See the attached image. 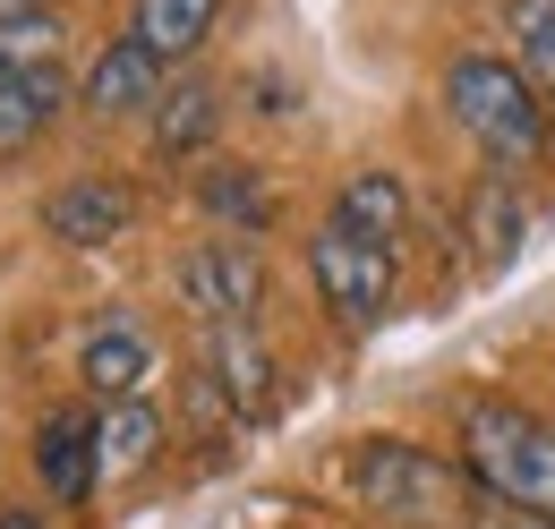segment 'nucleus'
Here are the masks:
<instances>
[{
	"label": "nucleus",
	"mask_w": 555,
	"mask_h": 529,
	"mask_svg": "<svg viewBox=\"0 0 555 529\" xmlns=\"http://www.w3.org/2000/svg\"><path fill=\"white\" fill-rule=\"evenodd\" d=\"M453 462L479 504L555 521V418H539L513 393H470L453 418Z\"/></svg>",
	"instance_id": "obj_1"
},
{
	"label": "nucleus",
	"mask_w": 555,
	"mask_h": 529,
	"mask_svg": "<svg viewBox=\"0 0 555 529\" xmlns=\"http://www.w3.org/2000/svg\"><path fill=\"white\" fill-rule=\"evenodd\" d=\"M436 94H444V120L487 154V171H513V180H521V171L555 145L547 94L513 68V52H487V43L453 52L444 77H436Z\"/></svg>",
	"instance_id": "obj_2"
},
{
	"label": "nucleus",
	"mask_w": 555,
	"mask_h": 529,
	"mask_svg": "<svg viewBox=\"0 0 555 529\" xmlns=\"http://www.w3.org/2000/svg\"><path fill=\"white\" fill-rule=\"evenodd\" d=\"M343 495L385 529H444L462 513L470 478L462 462H444L436 444H411V436H359L343 453Z\"/></svg>",
	"instance_id": "obj_3"
},
{
	"label": "nucleus",
	"mask_w": 555,
	"mask_h": 529,
	"mask_svg": "<svg viewBox=\"0 0 555 529\" xmlns=\"http://www.w3.org/2000/svg\"><path fill=\"white\" fill-rule=\"evenodd\" d=\"M308 282H317L325 317L343 333H376L393 317V291H402V248L359 240L343 222H317V231H308Z\"/></svg>",
	"instance_id": "obj_4"
},
{
	"label": "nucleus",
	"mask_w": 555,
	"mask_h": 529,
	"mask_svg": "<svg viewBox=\"0 0 555 529\" xmlns=\"http://www.w3.org/2000/svg\"><path fill=\"white\" fill-rule=\"evenodd\" d=\"M180 308L197 317V325H257V308H266V291H274V264L257 240H231V231H214L197 240L189 257H180Z\"/></svg>",
	"instance_id": "obj_5"
},
{
	"label": "nucleus",
	"mask_w": 555,
	"mask_h": 529,
	"mask_svg": "<svg viewBox=\"0 0 555 529\" xmlns=\"http://www.w3.org/2000/svg\"><path fill=\"white\" fill-rule=\"evenodd\" d=\"M129 222H138V189H129L120 171H69V180L43 197V231H52L61 248H77V257L112 248Z\"/></svg>",
	"instance_id": "obj_6"
},
{
	"label": "nucleus",
	"mask_w": 555,
	"mask_h": 529,
	"mask_svg": "<svg viewBox=\"0 0 555 529\" xmlns=\"http://www.w3.org/2000/svg\"><path fill=\"white\" fill-rule=\"evenodd\" d=\"M163 86H171V68L154 61L138 35H112L77 77V103H86V120H145L163 103Z\"/></svg>",
	"instance_id": "obj_7"
},
{
	"label": "nucleus",
	"mask_w": 555,
	"mask_h": 529,
	"mask_svg": "<svg viewBox=\"0 0 555 529\" xmlns=\"http://www.w3.org/2000/svg\"><path fill=\"white\" fill-rule=\"evenodd\" d=\"M206 393L231 410V418H266L282 393V367L266 350L257 325H206Z\"/></svg>",
	"instance_id": "obj_8"
},
{
	"label": "nucleus",
	"mask_w": 555,
	"mask_h": 529,
	"mask_svg": "<svg viewBox=\"0 0 555 529\" xmlns=\"http://www.w3.org/2000/svg\"><path fill=\"white\" fill-rule=\"evenodd\" d=\"M145 376H154V333L129 308L86 317V333H77V385L94 401H120V393H145Z\"/></svg>",
	"instance_id": "obj_9"
},
{
	"label": "nucleus",
	"mask_w": 555,
	"mask_h": 529,
	"mask_svg": "<svg viewBox=\"0 0 555 529\" xmlns=\"http://www.w3.org/2000/svg\"><path fill=\"white\" fill-rule=\"evenodd\" d=\"M35 487L52 504H86L103 487V469H94V410L86 401H61V410L35 418Z\"/></svg>",
	"instance_id": "obj_10"
},
{
	"label": "nucleus",
	"mask_w": 555,
	"mask_h": 529,
	"mask_svg": "<svg viewBox=\"0 0 555 529\" xmlns=\"http://www.w3.org/2000/svg\"><path fill=\"white\" fill-rule=\"evenodd\" d=\"M189 197H197V214H206L214 231H231V240H266L282 222V197H274V180H266V163H231V154H222V163L197 171Z\"/></svg>",
	"instance_id": "obj_11"
},
{
	"label": "nucleus",
	"mask_w": 555,
	"mask_h": 529,
	"mask_svg": "<svg viewBox=\"0 0 555 529\" xmlns=\"http://www.w3.org/2000/svg\"><path fill=\"white\" fill-rule=\"evenodd\" d=\"M163 436H171V418H163V401H154V393L94 401V469H103V487H120V478L154 469Z\"/></svg>",
	"instance_id": "obj_12"
},
{
	"label": "nucleus",
	"mask_w": 555,
	"mask_h": 529,
	"mask_svg": "<svg viewBox=\"0 0 555 529\" xmlns=\"http://www.w3.org/2000/svg\"><path fill=\"white\" fill-rule=\"evenodd\" d=\"M222 86L214 77H171L163 86V103L145 112V137H154V154L163 163H197V154H214V137H222Z\"/></svg>",
	"instance_id": "obj_13"
},
{
	"label": "nucleus",
	"mask_w": 555,
	"mask_h": 529,
	"mask_svg": "<svg viewBox=\"0 0 555 529\" xmlns=\"http://www.w3.org/2000/svg\"><path fill=\"white\" fill-rule=\"evenodd\" d=\"M77 103V77L61 61L43 68H17L9 86H0V154H26V145H43V137L61 129V112Z\"/></svg>",
	"instance_id": "obj_14"
},
{
	"label": "nucleus",
	"mask_w": 555,
	"mask_h": 529,
	"mask_svg": "<svg viewBox=\"0 0 555 529\" xmlns=\"http://www.w3.org/2000/svg\"><path fill=\"white\" fill-rule=\"evenodd\" d=\"M462 231H470V257H479V264H513V257H521V240H530L521 180H513V171H479L470 197H462Z\"/></svg>",
	"instance_id": "obj_15"
},
{
	"label": "nucleus",
	"mask_w": 555,
	"mask_h": 529,
	"mask_svg": "<svg viewBox=\"0 0 555 529\" xmlns=\"http://www.w3.org/2000/svg\"><path fill=\"white\" fill-rule=\"evenodd\" d=\"M325 222H343V231H359V240L402 248V240H411V180L385 171V163H367V171H350L343 189H334V214H325Z\"/></svg>",
	"instance_id": "obj_16"
},
{
	"label": "nucleus",
	"mask_w": 555,
	"mask_h": 529,
	"mask_svg": "<svg viewBox=\"0 0 555 529\" xmlns=\"http://www.w3.org/2000/svg\"><path fill=\"white\" fill-rule=\"evenodd\" d=\"M214 17H222V0H129V35H138L163 68L197 61L206 35H214Z\"/></svg>",
	"instance_id": "obj_17"
},
{
	"label": "nucleus",
	"mask_w": 555,
	"mask_h": 529,
	"mask_svg": "<svg viewBox=\"0 0 555 529\" xmlns=\"http://www.w3.org/2000/svg\"><path fill=\"white\" fill-rule=\"evenodd\" d=\"M495 17H504V52H513V68L547 94V112H555V0H504Z\"/></svg>",
	"instance_id": "obj_18"
},
{
	"label": "nucleus",
	"mask_w": 555,
	"mask_h": 529,
	"mask_svg": "<svg viewBox=\"0 0 555 529\" xmlns=\"http://www.w3.org/2000/svg\"><path fill=\"white\" fill-rule=\"evenodd\" d=\"M43 61H61V17H52V9L0 17V86H9L17 68H43Z\"/></svg>",
	"instance_id": "obj_19"
},
{
	"label": "nucleus",
	"mask_w": 555,
	"mask_h": 529,
	"mask_svg": "<svg viewBox=\"0 0 555 529\" xmlns=\"http://www.w3.org/2000/svg\"><path fill=\"white\" fill-rule=\"evenodd\" d=\"M479 529H555L539 513H504V504H479Z\"/></svg>",
	"instance_id": "obj_20"
},
{
	"label": "nucleus",
	"mask_w": 555,
	"mask_h": 529,
	"mask_svg": "<svg viewBox=\"0 0 555 529\" xmlns=\"http://www.w3.org/2000/svg\"><path fill=\"white\" fill-rule=\"evenodd\" d=\"M0 529H52V521H43L35 504H0Z\"/></svg>",
	"instance_id": "obj_21"
}]
</instances>
